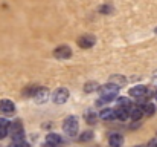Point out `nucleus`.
Here are the masks:
<instances>
[{
    "label": "nucleus",
    "mask_w": 157,
    "mask_h": 147,
    "mask_svg": "<svg viewBox=\"0 0 157 147\" xmlns=\"http://www.w3.org/2000/svg\"><path fill=\"white\" fill-rule=\"evenodd\" d=\"M46 143L49 144H55V146H59L63 144V137L59 133H55V132H51L46 135Z\"/></svg>",
    "instance_id": "obj_12"
},
{
    "label": "nucleus",
    "mask_w": 157,
    "mask_h": 147,
    "mask_svg": "<svg viewBox=\"0 0 157 147\" xmlns=\"http://www.w3.org/2000/svg\"><path fill=\"white\" fill-rule=\"evenodd\" d=\"M98 116H99V115H96L93 110H90V112H87V113H86V120H87V123H89V124H95V123H96V120H98Z\"/></svg>",
    "instance_id": "obj_18"
},
{
    "label": "nucleus",
    "mask_w": 157,
    "mask_h": 147,
    "mask_svg": "<svg viewBox=\"0 0 157 147\" xmlns=\"http://www.w3.org/2000/svg\"><path fill=\"white\" fill-rule=\"evenodd\" d=\"M119 86L116 84V83H113V81H110V83H107V84H102L101 88H99V94H101V100H98V106H102L105 103H110V101H113L114 98L117 97V92H119Z\"/></svg>",
    "instance_id": "obj_1"
},
{
    "label": "nucleus",
    "mask_w": 157,
    "mask_h": 147,
    "mask_svg": "<svg viewBox=\"0 0 157 147\" xmlns=\"http://www.w3.org/2000/svg\"><path fill=\"white\" fill-rule=\"evenodd\" d=\"M108 143L111 147H121L124 144V137L121 133H111L108 138Z\"/></svg>",
    "instance_id": "obj_13"
},
{
    "label": "nucleus",
    "mask_w": 157,
    "mask_h": 147,
    "mask_svg": "<svg viewBox=\"0 0 157 147\" xmlns=\"http://www.w3.org/2000/svg\"><path fill=\"white\" fill-rule=\"evenodd\" d=\"M144 112H145L147 116H153L156 113V106L153 103H145L144 104Z\"/></svg>",
    "instance_id": "obj_16"
},
{
    "label": "nucleus",
    "mask_w": 157,
    "mask_h": 147,
    "mask_svg": "<svg viewBox=\"0 0 157 147\" xmlns=\"http://www.w3.org/2000/svg\"><path fill=\"white\" fill-rule=\"evenodd\" d=\"M9 132H11L14 141H23V138H25V129H23V124H21L20 120H15L14 123H11Z\"/></svg>",
    "instance_id": "obj_3"
},
{
    "label": "nucleus",
    "mask_w": 157,
    "mask_h": 147,
    "mask_svg": "<svg viewBox=\"0 0 157 147\" xmlns=\"http://www.w3.org/2000/svg\"><path fill=\"white\" fill-rule=\"evenodd\" d=\"M6 132H8L6 129H0V140H3L6 137Z\"/></svg>",
    "instance_id": "obj_24"
},
{
    "label": "nucleus",
    "mask_w": 157,
    "mask_h": 147,
    "mask_svg": "<svg viewBox=\"0 0 157 147\" xmlns=\"http://www.w3.org/2000/svg\"><path fill=\"white\" fill-rule=\"evenodd\" d=\"M154 98H156V101H157V92H156V94H154Z\"/></svg>",
    "instance_id": "obj_27"
},
{
    "label": "nucleus",
    "mask_w": 157,
    "mask_h": 147,
    "mask_svg": "<svg viewBox=\"0 0 157 147\" xmlns=\"http://www.w3.org/2000/svg\"><path fill=\"white\" fill-rule=\"evenodd\" d=\"M43 147H58V146H55V144H49V143H46Z\"/></svg>",
    "instance_id": "obj_26"
},
{
    "label": "nucleus",
    "mask_w": 157,
    "mask_h": 147,
    "mask_svg": "<svg viewBox=\"0 0 157 147\" xmlns=\"http://www.w3.org/2000/svg\"><path fill=\"white\" fill-rule=\"evenodd\" d=\"M134 147H145V146H134Z\"/></svg>",
    "instance_id": "obj_28"
},
{
    "label": "nucleus",
    "mask_w": 157,
    "mask_h": 147,
    "mask_svg": "<svg viewBox=\"0 0 157 147\" xmlns=\"http://www.w3.org/2000/svg\"><path fill=\"white\" fill-rule=\"evenodd\" d=\"M128 94H130V97L133 98H145L147 97V94H148V89H147V86H144V84H137V86H133L130 91H128Z\"/></svg>",
    "instance_id": "obj_6"
},
{
    "label": "nucleus",
    "mask_w": 157,
    "mask_h": 147,
    "mask_svg": "<svg viewBox=\"0 0 157 147\" xmlns=\"http://www.w3.org/2000/svg\"><path fill=\"white\" fill-rule=\"evenodd\" d=\"M95 43H96L95 35H82V37H79V40H78V45L82 49L92 48V46H95Z\"/></svg>",
    "instance_id": "obj_8"
},
{
    "label": "nucleus",
    "mask_w": 157,
    "mask_h": 147,
    "mask_svg": "<svg viewBox=\"0 0 157 147\" xmlns=\"http://www.w3.org/2000/svg\"><path fill=\"white\" fill-rule=\"evenodd\" d=\"M144 115H145L144 106H131V109H130V118L133 121H139Z\"/></svg>",
    "instance_id": "obj_11"
},
{
    "label": "nucleus",
    "mask_w": 157,
    "mask_h": 147,
    "mask_svg": "<svg viewBox=\"0 0 157 147\" xmlns=\"http://www.w3.org/2000/svg\"><path fill=\"white\" fill-rule=\"evenodd\" d=\"M90 140H93V132H92V130H87V132H84V133L79 137V141H81V143H87V141H90Z\"/></svg>",
    "instance_id": "obj_19"
},
{
    "label": "nucleus",
    "mask_w": 157,
    "mask_h": 147,
    "mask_svg": "<svg viewBox=\"0 0 157 147\" xmlns=\"http://www.w3.org/2000/svg\"><path fill=\"white\" fill-rule=\"evenodd\" d=\"M99 84L96 83V81H89V83H86V86H84V91L86 92H95V91H99Z\"/></svg>",
    "instance_id": "obj_17"
},
{
    "label": "nucleus",
    "mask_w": 157,
    "mask_h": 147,
    "mask_svg": "<svg viewBox=\"0 0 157 147\" xmlns=\"http://www.w3.org/2000/svg\"><path fill=\"white\" fill-rule=\"evenodd\" d=\"M53 55L58 60H67V58L72 57V49H70V46H67V45H61V46H58V48L53 51Z\"/></svg>",
    "instance_id": "obj_5"
},
{
    "label": "nucleus",
    "mask_w": 157,
    "mask_h": 147,
    "mask_svg": "<svg viewBox=\"0 0 157 147\" xmlns=\"http://www.w3.org/2000/svg\"><path fill=\"white\" fill-rule=\"evenodd\" d=\"M154 32H156V34H157V28H156V29H154Z\"/></svg>",
    "instance_id": "obj_29"
},
{
    "label": "nucleus",
    "mask_w": 157,
    "mask_h": 147,
    "mask_svg": "<svg viewBox=\"0 0 157 147\" xmlns=\"http://www.w3.org/2000/svg\"><path fill=\"white\" fill-rule=\"evenodd\" d=\"M63 130H64V133L69 135V137H76V135H78V130H79L78 118L73 116V115L64 118V121H63Z\"/></svg>",
    "instance_id": "obj_2"
},
{
    "label": "nucleus",
    "mask_w": 157,
    "mask_h": 147,
    "mask_svg": "<svg viewBox=\"0 0 157 147\" xmlns=\"http://www.w3.org/2000/svg\"><path fill=\"white\" fill-rule=\"evenodd\" d=\"M15 110V106L11 100H0V112L5 113V115H11L14 113Z\"/></svg>",
    "instance_id": "obj_9"
},
{
    "label": "nucleus",
    "mask_w": 157,
    "mask_h": 147,
    "mask_svg": "<svg viewBox=\"0 0 157 147\" xmlns=\"http://www.w3.org/2000/svg\"><path fill=\"white\" fill-rule=\"evenodd\" d=\"M116 103H117V107H125V109H131V100L127 97H117L116 98Z\"/></svg>",
    "instance_id": "obj_15"
},
{
    "label": "nucleus",
    "mask_w": 157,
    "mask_h": 147,
    "mask_svg": "<svg viewBox=\"0 0 157 147\" xmlns=\"http://www.w3.org/2000/svg\"><path fill=\"white\" fill-rule=\"evenodd\" d=\"M9 147H31V146L28 143H25V141H14Z\"/></svg>",
    "instance_id": "obj_22"
},
{
    "label": "nucleus",
    "mask_w": 157,
    "mask_h": 147,
    "mask_svg": "<svg viewBox=\"0 0 157 147\" xmlns=\"http://www.w3.org/2000/svg\"><path fill=\"white\" fill-rule=\"evenodd\" d=\"M99 11H101L102 14H110L113 9H111V6H108V5H102V6L99 8Z\"/></svg>",
    "instance_id": "obj_23"
},
{
    "label": "nucleus",
    "mask_w": 157,
    "mask_h": 147,
    "mask_svg": "<svg viewBox=\"0 0 157 147\" xmlns=\"http://www.w3.org/2000/svg\"><path fill=\"white\" fill-rule=\"evenodd\" d=\"M110 81H113V83H116V84H117L119 88H122V86L125 84V81H127V80H125L124 77H119V75H114V77H111V78H110Z\"/></svg>",
    "instance_id": "obj_20"
},
{
    "label": "nucleus",
    "mask_w": 157,
    "mask_h": 147,
    "mask_svg": "<svg viewBox=\"0 0 157 147\" xmlns=\"http://www.w3.org/2000/svg\"><path fill=\"white\" fill-rule=\"evenodd\" d=\"M34 100H35V103H40V104L46 103L49 100V91L46 88H38V91L34 95Z\"/></svg>",
    "instance_id": "obj_10"
},
{
    "label": "nucleus",
    "mask_w": 157,
    "mask_h": 147,
    "mask_svg": "<svg viewBox=\"0 0 157 147\" xmlns=\"http://www.w3.org/2000/svg\"><path fill=\"white\" fill-rule=\"evenodd\" d=\"M98 115H99V118L104 120V121H113V120L117 118V116H116V109H111V107L101 109V112H99Z\"/></svg>",
    "instance_id": "obj_7"
},
{
    "label": "nucleus",
    "mask_w": 157,
    "mask_h": 147,
    "mask_svg": "<svg viewBox=\"0 0 157 147\" xmlns=\"http://www.w3.org/2000/svg\"><path fill=\"white\" fill-rule=\"evenodd\" d=\"M116 116H117V120H121V121H127V120L130 118V109L116 107Z\"/></svg>",
    "instance_id": "obj_14"
},
{
    "label": "nucleus",
    "mask_w": 157,
    "mask_h": 147,
    "mask_svg": "<svg viewBox=\"0 0 157 147\" xmlns=\"http://www.w3.org/2000/svg\"><path fill=\"white\" fill-rule=\"evenodd\" d=\"M9 127H11V121L8 118H0V129L9 130Z\"/></svg>",
    "instance_id": "obj_21"
},
{
    "label": "nucleus",
    "mask_w": 157,
    "mask_h": 147,
    "mask_svg": "<svg viewBox=\"0 0 157 147\" xmlns=\"http://www.w3.org/2000/svg\"><path fill=\"white\" fill-rule=\"evenodd\" d=\"M148 147H157V140H151L150 144H148Z\"/></svg>",
    "instance_id": "obj_25"
},
{
    "label": "nucleus",
    "mask_w": 157,
    "mask_h": 147,
    "mask_svg": "<svg viewBox=\"0 0 157 147\" xmlns=\"http://www.w3.org/2000/svg\"><path fill=\"white\" fill-rule=\"evenodd\" d=\"M69 95H70L69 89L59 88V89H56V91L52 94V101L55 104H64V103L69 100Z\"/></svg>",
    "instance_id": "obj_4"
}]
</instances>
